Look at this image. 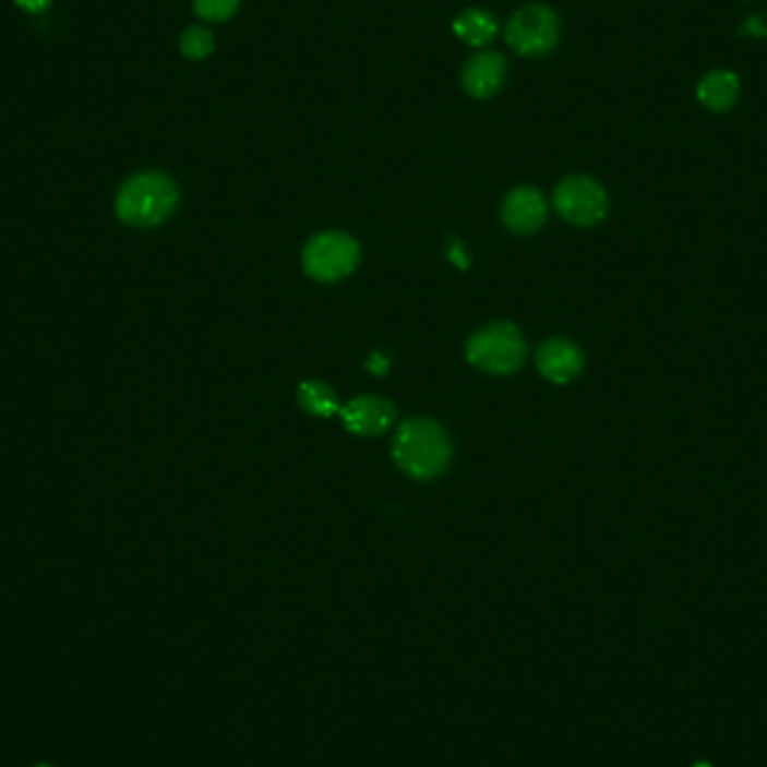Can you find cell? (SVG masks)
Here are the masks:
<instances>
[{"instance_id":"1","label":"cell","mask_w":767,"mask_h":767,"mask_svg":"<svg viewBox=\"0 0 767 767\" xmlns=\"http://www.w3.org/2000/svg\"><path fill=\"white\" fill-rule=\"evenodd\" d=\"M397 467L418 480L440 476L452 463V442L433 420L414 418L402 422L393 438Z\"/></svg>"},{"instance_id":"2","label":"cell","mask_w":767,"mask_h":767,"mask_svg":"<svg viewBox=\"0 0 767 767\" xmlns=\"http://www.w3.org/2000/svg\"><path fill=\"white\" fill-rule=\"evenodd\" d=\"M178 205V187L165 173H137L117 193V216L131 227L165 223Z\"/></svg>"},{"instance_id":"3","label":"cell","mask_w":767,"mask_h":767,"mask_svg":"<svg viewBox=\"0 0 767 767\" xmlns=\"http://www.w3.org/2000/svg\"><path fill=\"white\" fill-rule=\"evenodd\" d=\"M525 352L528 348H525L520 331L507 321L478 331L467 344L469 363L492 375H510L518 371Z\"/></svg>"},{"instance_id":"4","label":"cell","mask_w":767,"mask_h":767,"mask_svg":"<svg viewBox=\"0 0 767 767\" xmlns=\"http://www.w3.org/2000/svg\"><path fill=\"white\" fill-rule=\"evenodd\" d=\"M561 36L559 16L546 5H525L516 10L505 27L507 46L520 57L550 55Z\"/></svg>"},{"instance_id":"5","label":"cell","mask_w":767,"mask_h":767,"mask_svg":"<svg viewBox=\"0 0 767 767\" xmlns=\"http://www.w3.org/2000/svg\"><path fill=\"white\" fill-rule=\"evenodd\" d=\"M359 263V245L341 231L314 236L303 250V269L308 276L333 283L348 276Z\"/></svg>"},{"instance_id":"6","label":"cell","mask_w":767,"mask_h":767,"mask_svg":"<svg viewBox=\"0 0 767 767\" xmlns=\"http://www.w3.org/2000/svg\"><path fill=\"white\" fill-rule=\"evenodd\" d=\"M556 212L577 227H595L609 214V195L588 176H568L554 189Z\"/></svg>"},{"instance_id":"7","label":"cell","mask_w":767,"mask_h":767,"mask_svg":"<svg viewBox=\"0 0 767 767\" xmlns=\"http://www.w3.org/2000/svg\"><path fill=\"white\" fill-rule=\"evenodd\" d=\"M507 79V61L499 52H476L463 65V88L474 99H490L501 93Z\"/></svg>"},{"instance_id":"8","label":"cell","mask_w":767,"mask_h":767,"mask_svg":"<svg viewBox=\"0 0 767 767\" xmlns=\"http://www.w3.org/2000/svg\"><path fill=\"white\" fill-rule=\"evenodd\" d=\"M344 427L355 435H380L395 420L393 402L380 395H363L350 399L339 409Z\"/></svg>"},{"instance_id":"9","label":"cell","mask_w":767,"mask_h":767,"mask_svg":"<svg viewBox=\"0 0 767 767\" xmlns=\"http://www.w3.org/2000/svg\"><path fill=\"white\" fill-rule=\"evenodd\" d=\"M501 216L510 231L532 233L541 229V225L546 223V216H548L546 197L535 187H518L505 195Z\"/></svg>"},{"instance_id":"10","label":"cell","mask_w":767,"mask_h":767,"mask_svg":"<svg viewBox=\"0 0 767 767\" xmlns=\"http://www.w3.org/2000/svg\"><path fill=\"white\" fill-rule=\"evenodd\" d=\"M537 367L546 380L568 384L584 371V352L568 339H550L537 352Z\"/></svg>"},{"instance_id":"11","label":"cell","mask_w":767,"mask_h":767,"mask_svg":"<svg viewBox=\"0 0 767 767\" xmlns=\"http://www.w3.org/2000/svg\"><path fill=\"white\" fill-rule=\"evenodd\" d=\"M698 101L711 112L732 110L741 95V81L730 70H711L698 84Z\"/></svg>"},{"instance_id":"12","label":"cell","mask_w":767,"mask_h":767,"mask_svg":"<svg viewBox=\"0 0 767 767\" xmlns=\"http://www.w3.org/2000/svg\"><path fill=\"white\" fill-rule=\"evenodd\" d=\"M452 27L463 44H467L471 48H482V46L492 44L499 34V23H496L494 14L482 10V8H469V10L460 12L454 19Z\"/></svg>"},{"instance_id":"13","label":"cell","mask_w":767,"mask_h":767,"mask_svg":"<svg viewBox=\"0 0 767 767\" xmlns=\"http://www.w3.org/2000/svg\"><path fill=\"white\" fill-rule=\"evenodd\" d=\"M297 397H299V404L301 407L316 416V418H333L335 414H339V399L335 395V391L328 386V384H323L319 380H310V382H303L299 388H297Z\"/></svg>"},{"instance_id":"14","label":"cell","mask_w":767,"mask_h":767,"mask_svg":"<svg viewBox=\"0 0 767 767\" xmlns=\"http://www.w3.org/2000/svg\"><path fill=\"white\" fill-rule=\"evenodd\" d=\"M214 48H216V40L207 27L191 25L180 36V52L191 61H202L212 57Z\"/></svg>"},{"instance_id":"15","label":"cell","mask_w":767,"mask_h":767,"mask_svg":"<svg viewBox=\"0 0 767 767\" xmlns=\"http://www.w3.org/2000/svg\"><path fill=\"white\" fill-rule=\"evenodd\" d=\"M240 8V0H193V12L209 23L229 21Z\"/></svg>"},{"instance_id":"16","label":"cell","mask_w":767,"mask_h":767,"mask_svg":"<svg viewBox=\"0 0 767 767\" xmlns=\"http://www.w3.org/2000/svg\"><path fill=\"white\" fill-rule=\"evenodd\" d=\"M52 0H16V5L29 14H40L50 8Z\"/></svg>"},{"instance_id":"17","label":"cell","mask_w":767,"mask_h":767,"mask_svg":"<svg viewBox=\"0 0 767 767\" xmlns=\"http://www.w3.org/2000/svg\"><path fill=\"white\" fill-rule=\"evenodd\" d=\"M694 767H711V765H709V763H705V760H700V763H696Z\"/></svg>"}]
</instances>
